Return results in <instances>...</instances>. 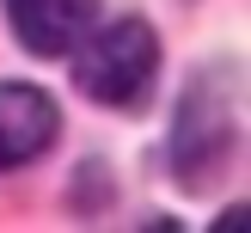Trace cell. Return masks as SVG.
Returning <instances> with one entry per match:
<instances>
[{
	"label": "cell",
	"mask_w": 251,
	"mask_h": 233,
	"mask_svg": "<svg viewBox=\"0 0 251 233\" xmlns=\"http://www.w3.org/2000/svg\"><path fill=\"white\" fill-rule=\"evenodd\" d=\"M80 49V61H74V74H80V92L98 98V104H135V98L153 86V68H159V37L153 25L141 19H117L104 25V31H92Z\"/></svg>",
	"instance_id": "obj_1"
},
{
	"label": "cell",
	"mask_w": 251,
	"mask_h": 233,
	"mask_svg": "<svg viewBox=\"0 0 251 233\" xmlns=\"http://www.w3.org/2000/svg\"><path fill=\"white\" fill-rule=\"evenodd\" d=\"M55 129H61V117H55V98L43 86H25V80L0 86V172L37 159L55 141Z\"/></svg>",
	"instance_id": "obj_2"
},
{
	"label": "cell",
	"mask_w": 251,
	"mask_h": 233,
	"mask_svg": "<svg viewBox=\"0 0 251 233\" xmlns=\"http://www.w3.org/2000/svg\"><path fill=\"white\" fill-rule=\"evenodd\" d=\"M6 19L31 55H68L92 25V0H6Z\"/></svg>",
	"instance_id": "obj_3"
}]
</instances>
